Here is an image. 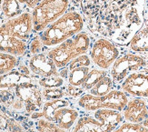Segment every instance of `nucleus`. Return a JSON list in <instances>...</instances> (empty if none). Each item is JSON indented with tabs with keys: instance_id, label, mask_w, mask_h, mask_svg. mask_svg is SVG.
Wrapping results in <instances>:
<instances>
[{
	"instance_id": "2eb2a0df",
	"label": "nucleus",
	"mask_w": 148,
	"mask_h": 132,
	"mask_svg": "<svg viewBox=\"0 0 148 132\" xmlns=\"http://www.w3.org/2000/svg\"><path fill=\"white\" fill-rule=\"evenodd\" d=\"M69 105L68 100H50L47 103H45L43 110L42 112H38L36 111L32 114V118H38V117H44L47 120L51 121V122H55V113L57 109H59L64 107H67Z\"/></svg>"
},
{
	"instance_id": "b1692460",
	"label": "nucleus",
	"mask_w": 148,
	"mask_h": 132,
	"mask_svg": "<svg viewBox=\"0 0 148 132\" xmlns=\"http://www.w3.org/2000/svg\"><path fill=\"white\" fill-rule=\"evenodd\" d=\"M37 130L39 132H66L56 123L47 120H40L37 123Z\"/></svg>"
},
{
	"instance_id": "bb28decb",
	"label": "nucleus",
	"mask_w": 148,
	"mask_h": 132,
	"mask_svg": "<svg viewBox=\"0 0 148 132\" xmlns=\"http://www.w3.org/2000/svg\"><path fill=\"white\" fill-rule=\"evenodd\" d=\"M90 65H91V59H90L88 56L84 54L73 59V60L68 64V69L70 71L77 68L89 67Z\"/></svg>"
},
{
	"instance_id": "9b49d317",
	"label": "nucleus",
	"mask_w": 148,
	"mask_h": 132,
	"mask_svg": "<svg viewBox=\"0 0 148 132\" xmlns=\"http://www.w3.org/2000/svg\"><path fill=\"white\" fill-rule=\"evenodd\" d=\"M25 51V42L12 36L4 24L0 26V52L16 57L24 55Z\"/></svg>"
},
{
	"instance_id": "a878e982",
	"label": "nucleus",
	"mask_w": 148,
	"mask_h": 132,
	"mask_svg": "<svg viewBox=\"0 0 148 132\" xmlns=\"http://www.w3.org/2000/svg\"><path fill=\"white\" fill-rule=\"evenodd\" d=\"M42 96L47 100H60L66 96V92L60 88H44L42 91Z\"/></svg>"
},
{
	"instance_id": "aec40b11",
	"label": "nucleus",
	"mask_w": 148,
	"mask_h": 132,
	"mask_svg": "<svg viewBox=\"0 0 148 132\" xmlns=\"http://www.w3.org/2000/svg\"><path fill=\"white\" fill-rule=\"evenodd\" d=\"M106 76V72L104 69H92L89 71V73L86 78L85 82L83 83L81 87L84 90H90L95 85L97 84L103 77Z\"/></svg>"
},
{
	"instance_id": "393cba45",
	"label": "nucleus",
	"mask_w": 148,
	"mask_h": 132,
	"mask_svg": "<svg viewBox=\"0 0 148 132\" xmlns=\"http://www.w3.org/2000/svg\"><path fill=\"white\" fill-rule=\"evenodd\" d=\"M113 132H148V128L140 123H125Z\"/></svg>"
},
{
	"instance_id": "cd10ccee",
	"label": "nucleus",
	"mask_w": 148,
	"mask_h": 132,
	"mask_svg": "<svg viewBox=\"0 0 148 132\" xmlns=\"http://www.w3.org/2000/svg\"><path fill=\"white\" fill-rule=\"evenodd\" d=\"M42 47H43V43L41 41L40 37H36L30 43V47H29L30 52L34 55L39 54L42 50Z\"/></svg>"
},
{
	"instance_id": "412c9836",
	"label": "nucleus",
	"mask_w": 148,
	"mask_h": 132,
	"mask_svg": "<svg viewBox=\"0 0 148 132\" xmlns=\"http://www.w3.org/2000/svg\"><path fill=\"white\" fill-rule=\"evenodd\" d=\"M1 8L5 17L10 19L19 16L21 12L20 3L17 0H3Z\"/></svg>"
},
{
	"instance_id": "72a5a7b5",
	"label": "nucleus",
	"mask_w": 148,
	"mask_h": 132,
	"mask_svg": "<svg viewBox=\"0 0 148 132\" xmlns=\"http://www.w3.org/2000/svg\"><path fill=\"white\" fill-rule=\"evenodd\" d=\"M147 18H148V14H147Z\"/></svg>"
},
{
	"instance_id": "c756f323",
	"label": "nucleus",
	"mask_w": 148,
	"mask_h": 132,
	"mask_svg": "<svg viewBox=\"0 0 148 132\" xmlns=\"http://www.w3.org/2000/svg\"><path fill=\"white\" fill-rule=\"evenodd\" d=\"M43 0H28V2L27 3V6L30 8H34L36 6H37L40 2H42Z\"/></svg>"
},
{
	"instance_id": "20e7f679",
	"label": "nucleus",
	"mask_w": 148,
	"mask_h": 132,
	"mask_svg": "<svg viewBox=\"0 0 148 132\" xmlns=\"http://www.w3.org/2000/svg\"><path fill=\"white\" fill-rule=\"evenodd\" d=\"M69 6V0H43L32 11L33 30L43 32L64 14Z\"/></svg>"
},
{
	"instance_id": "9d476101",
	"label": "nucleus",
	"mask_w": 148,
	"mask_h": 132,
	"mask_svg": "<svg viewBox=\"0 0 148 132\" xmlns=\"http://www.w3.org/2000/svg\"><path fill=\"white\" fill-rule=\"evenodd\" d=\"M122 89L136 97H148V75L132 73L122 83Z\"/></svg>"
},
{
	"instance_id": "473e14b6",
	"label": "nucleus",
	"mask_w": 148,
	"mask_h": 132,
	"mask_svg": "<svg viewBox=\"0 0 148 132\" xmlns=\"http://www.w3.org/2000/svg\"><path fill=\"white\" fill-rule=\"evenodd\" d=\"M2 2H3V0H0V6H1V5H2Z\"/></svg>"
},
{
	"instance_id": "4be33fe9",
	"label": "nucleus",
	"mask_w": 148,
	"mask_h": 132,
	"mask_svg": "<svg viewBox=\"0 0 148 132\" xmlns=\"http://www.w3.org/2000/svg\"><path fill=\"white\" fill-rule=\"evenodd\" d=\"M17 65V59L15 56L0 52V76L12 71Z\"/></svg>"
},
{
	"instance_id": "5701e85b",
	"label": "nucleus",
	"mask_w": 148,
	"mask_h": 132,
	"mask_svg": "<svg viewBox=\"0 0 148 132\" xmlns=\"http://www.w3.org/2000/svg\"><path fill=\"white\" fill-rule=\"evenodd\" d=\"M65 83L64 78L59 76H51L42 77L39 80V85L44 88H60Z\"/></svg>"
},
{
	"instance_id": "a211bd4d",
	"label": "nucleus",
	"mask_w": 148,
	"mask_h": 132,
	"mask_svg": "<svg viewBox=\"0 0 148 132\" xmlns=\"http://www.w3.org/2000/svg\"><path fill=\"white\" fill-rule=\"evenodd\" d=\"M113 85H114L113 79L110 77L106 76L89 90V94L96 97L105 96L113 90Z\"/></svg>"
},
{
	"instance_id": "1a4fd4ad",
	"label": "nucleus",
	"mask_w": 148,
	"mask_h": 132,
	"mask_svg": "<svg viewBox=\"0 0 148 132\" xmlns=\"http://www.w3.org/2000/svg\"><path fill=\"white\" fill-rule=\"evenodd\" d=\"M4 25L12 36L25 42L33 30V18L29 13H22L19 16L9 19Z\"/></svg>"
},
{
	"instance_id": "2f4dec72",
	"label": "nucleus",
	"mask_w": 148,
	"mask_h": 132,
	"mask_svg": "<svg viewBox=\"0 0 148 132\" xmlns=\"http://www.w3.org/2000/svg\"><path fill=\"white\" fill-rule=\"evenodd\" d=\"M20 4H27L28 2V0H17Z\"/></svg>"
},
{
	"instance_id": "c85d7f7f",
	"label": "nucleus",
	"mask_w": 148,
	"mask_h": 132,
	"mask_svg": "<svg viewBox=\"0 0 148 132\" xmlns=\"http://www.w3.org/2000/svg\"><path fill=\"white\" fill-rule=\"evenodd\" d=\"M67 91V94L71 97H78V96H83L84 95V88L82 87H76V86H73V85H70L67 87L66 88Z\"/></svg>"
},
{
	"instance_id": "f3484780",
	"label": "nucleus",
	"mask_w": 148,
	"mask_h": 132,
	"mask_svg": "<svg viewBox=\"0 0 148 132\" xmlns=\"http://www.w3.org/2000/svg\"><path fill=\"white\" fill-rule=\"evenodd\" d=\"M130 48L134 52H148V26L142 28L133 37L129 43Z\"/></svg>"
},
{
	"instance_id": "7c9ffc66",
	"label": "nucleus",
	"mask_w": 148,
	"mask_h": 132,
	"mask_svg": "<svg viewBox=\"0 0 148 132\" xmlns=\"http://www.w3.org/2000/svg\"><path fill=\"white\" fill-rule=\"evenodd\" d=\"M142 124L144 125L145 127H146V128H148V117L146 118L145 120H144L143 122H142Z\"/></svg>"
},
{
	"instance_id": "7ed1b4c3",
	"label": "nucleus",
	"mask_w": 148,
	"mask_h": 132,
	"mask_svg": "<svg viewBox=\"0 0 148 132\" xmlns=\"http://www.w3.org/2000/svg\"><path fill=\"white\" fill-rule=\"evenodd\" d=\"M90 46V38L86 32L77 35L62 42L48 52V57L52 59L58 68L67 66L73 59L86 54Z\"/></svg>"
},
{
	"instance_id": "ddd939ff",
	"label": "nucleus",
	"mask_w": 148,
	"mask_h": 132,
	"mask_svg": "<svg viewBox=\"0 0 148 132\" xmlns=\"http://www.w3.org/2000/svg\"><path fill=\"white\" fill-rule=\"evenodd\" d=\"M123 112L125 120L131 123H142L148 117V107L142 97L128 101Z\"/></svg>"
},
{
	"instance_id": "423d86ee",
	"label": "nucleus",
	"mask_w": 148,
	"mask_h": 132,
	"mask_svg": "<svg viewBox=\"0 0 148 132\" xmlns=\"http://www.w3.org/2000/svg\"><path fill=\"white\" fill-rule=\"evenodd\" d=\"M119 57V50L115 45L107 38H98L90 50V57L100 69H107Z\"/></svg>"
},
{
	"instance_id": "f257e3e1",
	"label": "nucleus",
	"mask_w": 148,
	"mask_h": 132,
	"mask_svg": "<svg viewBox=\"0 0 148 132\" xmlns=\"http://www.w3.org/2000/svg\"><path fill=\"white\" fill-rule=\"evenodd\" d=\"M145 0H81L85 20L93 32L114 44H129L143 28Z\"/></svg>"
},
{
	"instance_id": "4468645a",
	"label": "nucleus",
	"mask_w": 148,
	"mask_h": 132,
	"mask_svg": "<svg viewBox=\"0 0 148 132\" xmlns=\"http://www.w3.org/2000/svg\"><path fill=\"white\" fill-rule=\"evenodd\" d=\"M78 111L67 107L57 109L55 113V123L65 130L70 129L78 118Z\"/></svg>"
},
{
	"instance_id": "6e6552de",
	"label": "nucleus",
	"mask_w": 148,
	"mask_h": 132,
	"mask_svg": "<svg viewBox=\"0 0 148 132\" xmlns=\"http://www.w3.org/2000/svg\"><path fill=\"white\" fill-rule=\"evenodd\" d=\"M16 94L25 104L27 112H36L42 106V92L36 85L28 82H23L16 87Z\"/></svg>"
},
{
	"instance_id": "f03ea898",
	"label": "nucleus",
	"mask_w": 148,
	"mask_h": 132,
	"mask_svg": "<svg viewBox=\"0 0 148 132\" xmlns=\"http://www.w3.org/2000/svg\"><path fill=\"white\" fill-rule=\"evenodd\" d=\"M85 20L79 13L66 12L42 32L41 41L47 47H56L82 32Z\"/></svg>"
},
{
	"instance_id": "dca6fc26",
	"label": "nucleus",
	"mask_w": 148,
	"mask_h": 132,
	"mask_svg": "<svg viewBox=\"0 0 148 132\" xmlns=\"http://www.w3.org/2000/svg\"><path fill=\"white\" fill-rule=\"evenodd\" d=\"M28 81H31V79L27 77V75L12 70L3 76H0V88H16L19 84Z\"/></svg>"
},
{
	"instance_id": "0eeeda50",
	"label": "nucleus",
	"mask_w": 148,
	"mask_h": 132,
	"mask_svg": "<svg viewBox=\"0 0 148 132\" xmlns=\"http://www.w3.org/2000/svg\"><path fill=\"white\" fill-rule=\"evenodd\" d=\"M146 65L145 59L134 54H125L114 62L111 68V78L114 83H120L129 76L130 72L137 71Z\"/></svg>"
},
{
	"instance_id": "39448f33",
	"label": "nucleus",
	"mask_w": 148,
	"mask_h": 132,
	"mask_svg": "<svg viewBox=\"0 0 148 132\" xmlns=\"http://www.w3.org/2000/svg\"><path fill=\"white\" fill-rule=\"evenodd\" d=\"M127 103V96L120 90H112L108 94L101 97L85 94L78 100V105L86 111L113 109L121 112L124 110Z\"/></svg>"
},
{
	"instance_id": "f8f14e48",
	"label": "nucleus",
	"mask_w": 148,
	"mask_h": 132,
	"mask_svg": "<svg viewBox=\"0 0 148 132\" xmlns=\"http://www.w3.org/2000/svg\"><path fill=\"white\" fill-rule=\"evenodd\" d=\"M29 68L32 73L42 77L59 76L56 65L48 56L45 54L34 55L29 60Z\"/></svg>"
},
{
	"instance_id": "6ab92c4d",
	"label": "nucleus",
	"mask_w": 148,
	"mask_h": 132,
	"mask_svg": "<svg viewBox=\"0 0 148 132\" xmlns=\"http://www.w3.org/2000/svg\"><path fill=\"white\" fill-rule=\"evenodd\" d=\"M90 68L89 67H83L77 68L68 72V83L70 85L76 86V87H81L83 83L85 82L86 78L89 73Z\"/></svg>"
}]
</instances>
